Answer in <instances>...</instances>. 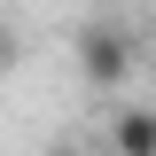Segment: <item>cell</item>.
<instances>
[{
	"instance_id": "1",
	"label": "cell",
	"mask_w": 156,
	"mask_h": 156,
	"mask_svg": "<svg viewBox=\"0 0 156 156\" xmlns=\"http://www.w3.org/2000/svg\"><path fill=\"white\" fill-rule=\"evenodd\" d=\"M78 70H86V86L117 94V86L133 78V31H125V23H86V31H78Z\"/></svg>"
},
{
	"instance_id": "2",
	"label": "cell",
	"mask_w": 156,
	"mask_h": 156,
	"mask_svg": "<svg viewBox=\"0 0 156 156\" xmlns=\"http://www.w3.org/2000/svg\"><path fill=\"white\" fill-rule=\"evenodd\" d=\"M109 156H156V109H117L109 117Z\"/></svg>"
},
{
	"instance_id": "3",
	"label": "cell",
	"mask_w": 156,
	"mask_h": 156,
	"mask_svg": "<svg viewBox=\"0 0 156 156\" xmlns=\"http://www.w3.org/2000/svg\"><path fill=\"white\" fill-rule=\"evenodd\" d=\"M8 62H16V31H0V70H8Z\"/></svg>"
},
{
	"instance_id": "4",
	"label": "cell",
	"mask_w": 156,
	"mask_h": 156,
	"mask_svg": "<svg viewBox=\"0 0 156 156\" xmlns=\"http://www.w3.org/2000/svg\"><path fill=\"white\" fill-rule=\"evenodd\" d=\"M47 156H86V148H70V140H55V148H47Z\"/></svg>"
}]
</instances>
